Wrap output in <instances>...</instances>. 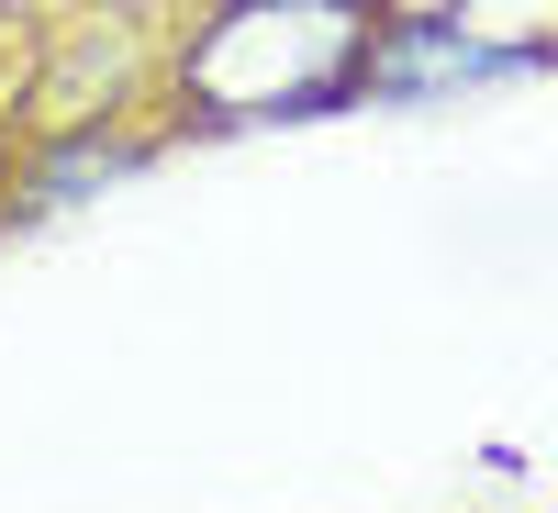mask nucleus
Segmentation results:
<instances>
[{"mask_svg": "<svg viewBox=\"0 0 558 513\" xmlns=\"http://www.w3.org/2000/svg\"><path fill=\"white\" fill-rule=\"evenodd\" d=\"M368 57L347 0H246L223 12V34L191 57V78L213 101H324L347 68Z\"/></svg>", "mask_w": 558, "mask_h": 513, "instance_id": "1", "label": "nucleus"}]
</instances>
